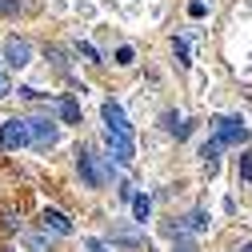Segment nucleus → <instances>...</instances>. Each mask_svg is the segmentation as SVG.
Returning <instances> with one entry per match:
<instances>
[{
    "instance_id": "15",
    "label": "nucleus",
    "mask_w": 252,
    "mask_h": 252,
    "mask_svg": "<svg viewBox=\"0 0 252 252\" xmlns=\"http://www.w3.org/2000/svg\"><path fill=\"white\" fill-rule=\"evenodd\" d=\"M80 52H84V56L92 60V64H100V52H96V48H92V44H80Z\"/></svg>"
},
{
    "instance_id": "1",
    "label": "nucleus",
    "mask_w": 252,
    "mask_h": 252,
    "mask_svg": "<svg viewBox=\"0 0 252 252\" xmlns=\"http://www.w3.org/2000/svg\"><path fill=\"white\" fill-rule=\"evenodd\" d=\"M100 116H104V144H108V156L116 164H132L136 156V140H132V124L124 116V108L116 100H104L100 104Z\"/></svg>"
},
{
    "instance_id": "9",
    "label": "nucleus",
    "mask_w": 252,
    "mask_h": 252,
    "mask_svg": "<svg viewBox=\"0 0 252 252\" xmlns=\"http://www.w3.org/2000/svg\"><path fill=\"white\" fill-rule=\"evenodd\" d=\"M164 128H168V132H172L176 140H184L188 132H192V124H188V120H184L180 112H164Z\"/></svg>"
},
{
    "instance_id": "17",
    "label": "nucleus",
    "mask_w": 252,
    "mask_h": 252,
    "mask_svg": "<svg viewBox=\"0 0 252 252\" xmlns=\"http://www.w3.org/2000/svg\"><path fill=\"white\" fill-rule=\"evenodd\" d=\"M16 4L20 0H0V12H16Z\"/></svg>"
},
{
    "instance_id": "7",
    "label": "nucleus",
    "mask_w": 252,
    "mask_h": 252,
    "mask_svg": "<svg viewBox=\"0 0 252 252\" xmlns=\"http://www.w3.org/2000/svg\"><path fill=\"white\" fill-rule=\"evenodd\" d=\"M4 60H8L12 68L32 64V44H28L24 36H8V44H4Z\"/></svg>"
},
{
    "instance_id": "21",
    "label": "nucleus",
    "mask_w": 252,
    "mask_h": 252,
    "mask_svg": "<svg viewBox=\"0 0 252 252\" xmlns=\"http://www.w3.org/2000/svg\"><path fill=\"white\" fill-rule=\"evenodd\" d=\"M236 252H252V240H248V244H240V248H236Z\"/></svg>"
},
{
    "instance_id": "5",
    "label": "nucleus",
    "mask_w": 252,
    "mask_h": 252,
    "mask_svg": "<svg viewBox=\"0 0 252 252\" xmlns=\"http://www.w3.org/2000/svg\"><path fill=\"white\" fill-rule=\"evenodd\" d=\"M28 136H32V148H52L56 144V136H60V128H56V120H48V116H32L28 120Z\"/></svg>"
},
{
    "instance_id": "18",
    "label": "nucleus",
    "mask_w": 252,
    "mask_h": 252,
    "mask_svg": "<svg viewBox=\"0 0 252 252\" xmlns=\"http://www.w3.org/2000/svg\"><path fill=\"white\" fill-rule=\"evenodd\" d=\"M88 252H104V244L100 240H88Z\"/></svg>"
},
{
    "instance_id": "4",
    "label": "nucleus",
    "mask_w": 252,
    "mask_h": 252,
    "mask_svg": "<svg viewBox=\"0 0 252 252\" xmlns=\"http://www.w3.org/2000/svg\"><path fill=\"white\" fill-rule=\"evenodd\" d=\"M24 144H32V136H28V120L8 116L4 124H0V148H4V152H16V148H24Z\"/></svg>"
},
{
    "instance_id": "14",
    "label": "nucleus",
    "mask_w": 252,
    "mask_h": 252,
    "mask_svg": "<svg viewBox=\"0 0 252 252\" xmlns=\"http://www.w3.org/2000/svg\"><path fill=\"white\" fill-rule=\"evenodd\" d=\"M176 56H180V68H188V64H192V60H188V40H184V36L176 40Z\"/></svg>"
},
{
    "instance_id": "19",
    "label": "nucleus",
    "mask_w": 252,
    "mask_h": 252,
    "mask_svg": "<svg viewBox=\"0 0 252 252\" xmlns=\"http://www.w3.org/2000/svg\"><path fill=\"white\" fill-rule=\"evenodd\" d=\"M0 96H8V80H4V72H0Z\"/></svg>"
},
{
    "instance_id": "8",
    "label": "nucleus",
    "mask_w": 252,
    "mask_h": 252,
    "mask_svg": "<svg viewBox=\"0 0 252 252\" xmlns=\"http://www.w3.org/2000/svg\"><path fill=\"white\" fill-rule=\"evenodd\" d=\"M40 220H44V228H52L56 236H68V232H72L68 216H64V212H56V208H44V216H40Z\"/></svg>"
},
{
    "instance_id": "12",
    "label": "nucleus",
    "mask_w": 252,
    "mask_h": 252,
    "mask_svg": "<svg viewBox=\"0 0 252 252\" xmlns=\"http://www.w3.org/2000/svg\"><path fill=\"white\" fill-rule=\"evenodd\" d=\"M240 180H252V152H240V164H236Z\"/></svg>"
},
{
    "instance_id": "20",
    "label": "nucleus",
    "mask_w": 252,
    "mask_h": 252,
    "mask_svg": "<svg viewBox=\"0 0 252 252\" xmlns=\"http://www.w3.org/2000/svg\"><path fill=\"white\" fill-rule=\"evenodd\" d=\"M176 252H196V248H192V244H180V248H176Z\"/></svg>"
},
{
    "instance_id": "16",
    "label": "nucleus",
    "mask_w": 252,
    "mask_h": 252,
    "mask_svg": "<svg viewBox=\"0 0 252 252\" xmlns=\"http://www.w3.org/2000/svg\"><path fill=\"white\" fill-rule=\"evenodd\" d=\"M204 12H208V8H204V4H200V0H192V4H188V16H196V20H200V16H204Z\"/></svg>"
},
{
    "instance_id": "13",
    "label": "nucleus",
    "mask_w": 252,
    "mask_h": 252,
    "mask_svg": "<svg viewBox=\"0 0 252 252\" xmlns=\"http://www.w3.org/2000/svg\"><path fill=\"white\" fill-rule=\"evenodd\" d=\"M132 60H136V52H132L128 44H120V48H116V64H120V68H128Z\"/></svg>"
},
{
    "instance_id": "10",
    "label": "nucleus",
    "mask_w": 252,
    "mask_h": 252,
    "mask_svg": "<svg viewBox=\"0 0 252 252\" xmlns=\"http://www.w3.org/2000/svg\"><path fill=\"white\" fill-rule=\"evenodd\" d=\"M60 116H64V124H80V104L72 96H64L60 100Z\"/></svg>"
},
{
    "instance_id": "6",
    "label": "nucleus",
    "mask_w": 252,
    "mask_h": 252,
    "mask_svg": "<svg viewBox=\"0 0 252 252\" xmlns=\"http://www.w3.org/2000/svg\"><path fill=\"white\" fill-rule=\"evenodd\" d=\"M204 228H208V212H200V208H196V212H188L184 220H176V224H168L164 232H168L172 240H180L184 232H204Z\"/></svg>"
},
{
    "instance_id": "11",
    "label": "nucleus",
    "mask_w": 252,
    "mask_h": 252,
    "mask_svg": "<svg viewBox=\"0 0 252 252\" xmlns=\"http://www.w3.org/2000/svg\"><path fill=\"white\" fill-rule=\"evenodd\" d=\"M132 212H136V220L144 224V220H148V212H152V200H148V196H132Z\"/></svg>"
},
{
    "instance_id": "2",
    "label": "nucleus",
    "mask_w": 252,
    "mask_h": 252,
    "mask_svg": "<svg viewBox=\"0 0 252 252\" xmlns=\"http://www.w3.org/2000/svg\"><path fill=\"white\" fill-rule=\"evenodd\" d=\"M212 140H216L220 148H240V144H248V124H244V116H220Z\"/></svg>"
},
{
    "instance_id": "3",
    "label": "nucleus",
    "mask_w": 252,
    "mask_h": 252,
    "mask_svg": "<svg viewBox=\"0 0 252 252\" xmlns=\"http://www.w3.org/2000/svg\"><path fill=\"white\" fill-rule=\"evenodd\" d=\"M76 172H80V180L88 184V188H100L104 180H108V172L112 168H100V156L96 152H92V148H76Z\"/></svg>"
}]
</instances>
